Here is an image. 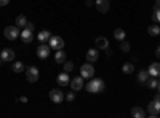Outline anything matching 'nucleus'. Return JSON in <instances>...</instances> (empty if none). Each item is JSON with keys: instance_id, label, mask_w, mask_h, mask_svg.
Returning a JSON list of instances; mask_svg holds the SVG:
<instances>
[{"instance_id": "obj_23", "label": "nucleus", "mask_w": 160, "mask_h": 118, "mask_svg": "<svg viewBox=\"0 0 160 118\" xmlns=\"http://www.w3.org/2000/svg\"><path fill=\"white\" fill-rule=\"evenodd\" d=\"M151 75H149V72L148 70H141L139 73H138V82H141V83H146L148 82V78H149Z\"/></svg>"}, {"instance_id": "obj_17", "label": "nucleus", "mask_w": 160, "mask_h": 118, "mask_svg": "<svg viewBox=\"0 0 160 118\" xmlns=\"http://www.w3.org/2000/svg\"><path fill=\"white\" fill-rule=\"evenodd\" d=\"M50 37H51L50 31H40L38 35H37V38H38V42H40V43H47V42L50 40Z\"/></svg>"}, {"instance_id": "obj_34", "label": "nucleus", "mask_w": 160, "mask_h": 118, "mask_svg": "<svg viewBox=\"0 0 160 118\" xmlns=\"http://www.w3.org/2000/svg\"><path fill=\"white\" fill-rule=\"evenodd\" d=\"M155 54H157V58H160V45H158L157 50H155Z\"/></svg>"}, {"instance_id": "obj_1", "label": "nucleus", "mask_w": 160, "mask_h": 118, "mask_svg": "<svg viewBox=\"0 0 160 118\" xmlns=\"http://www.w3.org/2000/svg\"><path fill=\"white\" fill-rule=\"evenodd\" d=\"M91 82L87 83V91L91 94H98V93H102V91L106 89V83L104 80H101V78H90Z\"/></svg>"}, {"instance_id": "obj_35", "label": "nucleus", "mask_w": 160, "mask_h": 118, "mask_svg": "<svg viewBox=\"0 0 160 118\" xmlns=\"http://www.w3.org/2000/svg\"><path fill=\"white\" fill-rule=\"evenodd\" d=\"M85 3H87V7H91V5H93V2H91V0H87Z\"/></svg>"}, {"instance_id": "obj_4", "label": "nucleus", "mask_w": 160, "mask_h": 118, "mask_svg": "<svg viewBox=\"0 0 160 118\" xmlns=\"http://www.w3.org/2000/svg\"><path fill=\"white\" fill-rule=\"evenodd\" d=\"M48 43H50V48H53V50H62L64 48V40L61 37H58V35H55V37H50V40H48Z\"/></svg>"}, {"instance_id": "obj_27", "label": "nucleus", "mask_w": 160, "mask_h": 118, "mask_svg": "<svg viewBox=\"0 0 160 118\" xmlns=\"http://www.w3.org/2000/svg\"><path fill=\"white\" fill-rule=\"evenodd\" d=\"M148 86L151 88V89H155L157 86H158V82H157V77H152V78H148Z\"/></svg>"}, {"instance_id": "obj_10", "label": "nucleus", "mask_w": 160, "mask_h": 118, "mask_svg": "<svg viewBox=\"0 0 160 118\" xmlns=\"http://www.w3.org/2000/svg\"><path fill=\"white\" fill-rule=\"evenodd\" d=\"M95 5H96L99 13H108L109 8H111V2H109V0H96Z\"/></svg>"}, {"instance_id": "obj_28", "label": "nucleus", "mask_w": 160, "mask_h": 118, "mask_svg": "<svg viewBox=\"0 0 160 118\" xmlns=\"http://www.w3.org/2000/svg\"><path fill=\"white\" fill-rule=\"evenodd\" d=\"M64 72H68V73H71L72 70H74V64L71 62V61H64Z\"/></svg>"}, {"instance_id": "obj_14", "label": "nucleus", "mask_w": 160, "mask_h": 118, "mask_svg": "<svg viewBox=\"0 0 160 118\" xmlns=\"http://www.w3.org/2000/svg\"><path fill=\"white\" fill-rule=\"evenodd\" d=\"M98 58H99V53H98V48H91V50H88L87 51V61L88 62H95V61H98Z\"/></svg>"}, {"instance_id": "obj_30", "label": "nucleus", "mask_w": 160, "mask_h": 118, "mask_svg": "<svg viewBox=\"0 0 160 118\" xmlns=\"http://www.w3.org/2000/svg\"><path fill=\"white\" fill-rule=\"evenodd\" d=\"M66 97H68L69 102H72V101L75 99V94H74V93H68V94H66Z\"/></svg>"}, {"instance_id": "obj_7", "label": "nucleus", "mask_w": 160, "mask_h": 118, "mask_svg": "<svg viewBox=\"0 0 160 118\" xmlns=\"http://www.w3.org/2000/svg\"><path fill=\"white\" fill-rule=\"evenodd\" d=\"M64 93L61 89H51L50 91V99H51V102H55V104H61L62 101H64Z\"/></svg>"}, {"instance_id": "obj_22", "label": "nucleus", "mask_w": 160, "mask_h": 118, "mask_svg": "<svg viewBox=\"0 0 160 118\" xmlns=\"http://www.w3.org/2000/svg\"><path fill=\"white\" fill-rule=\"evenodd\" d=\"M26 24H28V18H26L24 15L16 16V26L18 27H26Z\"/></svg>"}, {"instance_id": "obj_16", "label": "nucleus", "mask_w": 160, "mask_h": 118, "mask_svg": "<svg viewBox=\"0 0 160 118\" xmlns=\"http://www.w3.org/2000/svg\"><path fill=\"white\" fill-rule=\"evenodd\" d=\"M96 48L98 50H108L109 48V42L106 37H98L96 38Z\"/></svg>"}, {"instance_id": "obj_33", "label": "nucleus", "mask_w": 160, "mask_h": 118, "mask_svg": "<svg viewBox=\"0 0 160 118\" xmlns=\"http://www.w3.org/2000/svg\"><path fill=\"white\" fill-rule=\"evenodd\" d=\"M26 27L32 31V29H34V24H32V22H28V24H26Z\"/></svg>"}, {"instance_id": "obj_29", "label": "nucleus", "mask_w": 160, "mask_h": 118, "mask_svg": "<svg viewBox=\"0 0 160 118\" xmlns=\"http://www.w3.org/2000/svg\"><path fill=\"white\" fill-rule=\"evenodd\" d=\"M120 50H122L123 53H128V51H130V43H127L125 40H122V45H120Z\"/></svg>"}, {"instance_id": "obj_32", "label": "nucleus", "mask_w": 160, "mask_h": 118, "mask_svg": "<svg viewBox=\"0 0 160 118\" xmlns=\"http://www.w3.org/2000/svg\"><path fill=\"white\" fill-rule=\"evenodd\" d=\"M19 102H22V104H26V102H28V97H26V96H22V97H19Z\"/></svg>"}, {"instance_id": "obj_19", "label": "nucleus", "mask_w": 160, "mask_h": 118, "mask_svg": "<svg viewBox=\"0 0 160 118\" xmlns=\"http://www.w3.org/2000/svg\"><path fill=\"white\" fill-rule=\"evenodd\" d=\"M131 116H135V118H144L146 116V112L141 107H133L131 109Z\"/></svg>"}, {"instance_id": "obj_13", "label": "nucleus", "mask_w": 160, "mask_h": 118, "mask_svg": "<svg viewBox=\"0 0 160 118\" xmlns=\"http://www.w3.org/2000/svg\"><path fill=\"white\" fill-rule=\"evenodd\" d=\"M58 83H59V86H68L69 83H71V78H69V73L68 72H61L59 75H58Z\"/></svg>"}, {"instance_id": "obj_2", "label": "nucleus", "mask_w": 160, "mask_h": 118, "mask_svg": "<svg viewBox=\"0 0 160 118\" xmlns=\"http://www.w3.org/2000/svg\"><path fill=\"white\" fill-rule=\"evenodd\" d=\"M3 34H5V37L8 38V40H16V38L21 35L18 26H8V27H5Z\"/></svg>"}, {"instance_id": "obj_20", "label": "nucleus", "mask_w": 160, "mask_h": 118, "mask_svg": "<svg viewBox=\"0 0 160 118\" xmlns=\"http://www.w3.org/2000/svg\"><path fill=\"white\" fill-rule=\"evenodd\" d=\"M125 37H127V34H125V31L123 29H115L114 31V38L115 40H118V42H122V40H125Z\"/></svg>"}, {"instance_id": "obj_36", "label": "nucleus", "mask_w": 160, "mask_h": 118, "mask_svg": "<svg viewBox=\"0 0 160 118\" xmlns=\"http://www.w3.org/2000/svg\"><path fill=\"white\" fill-rule=\"evenodd\" d=\"M154 99H155V101H160V93H158V94H155V97H154Z\"/></svg>"}, {"instance_id": "obj_9", "label": "nucleus", "mask_w": 160, "mask_h": 118, "mask_svg": "<svg viewBox=\"0 0 160 118\" xmlns=\"http://www.w3.org/2000/svg\"><path fill=\"white\" fill-rule=\"evenodd\" d=\"M37 56L40 58V59H47L48 56H50V45H45V43H42L38 48H37Z\"/></svg>"}, {"instance_id": "obj_24", "label": "nucleus", "mask_w": 160, "mask_h": 118, "mask_svg": "<svg viewBox=\"0 0 160 118\" xmlns=\"http://www.w3.org/2000/svg\"><path fill=\"white\" fill-rule=\"evenodd\" d=\"M11 69H13V72H16V73H21V72H22V70H24L26 67H24V64H22L21 61H16L15 64H13V67H11Z\"/></svg>"}, {"instance_id": "obj_37", "label": "nucleus", "mask_w": 160, "mask_h": 118, "mask_svg": "<svg viewBox=\"0 0 160 118\" xmlns=\"http://www.w3.org/2000/svg\"><path fill=\"white\" fill-rule=\"evenodd\" d=\"M155 5H158V7H160V0H155Z\"/></svg>"}, {"instance_id": "obj_3", "label": "nucleus", "mask_w": 160, "mask_h": 118, "mask_svg": "<svg viewBox=\"0 0 160 118\" xmlns=\"http://www.w3.org/2000/svg\"><path fill=\"white\" fill-rule=\"evenodd\" d=\"M80 75H82L83 78H93V75H95V67H93V64L91 62H87L83 64L82 67H80Z\"/></svg>"}, {"instance_id": "obj_6", "label": "nucleus", "mask_w": 160, "mask_h": 118, "mask_svg": "<svg viewBox=\"0 0 160 118\" xmlns=\"http://www.w3.org/2000/svg\"><path fill=\"white\" fill-rule=\"evenodd\" d=\"M148 109H149V116H152V118L160 116V101H155L154 99L148 106Z\"/></svg>"}, {"instance_id": "obj_11", "label": "nucleus", "mask_w": 160, "mask_h": 118, "mask_svg": "<svg viewBox=\"0 0 160 118\" xmlns=\"http://www.w3.org/2000/svg\"><path fill=\"white\" fill-rule=\"evenodd\" d=\"M71 88H72V91H80L83 88V77L80 75V77H75L74 80H71Z\"/></svg>"}, {"instance_id": "obj_15", "label": "nucleus", "mask_w": 160, "mask_h": 118, "mask_svg": "<svg viewBox=\"0 0 160 118\" xmlns=\"http://www.w3.org/2000/svg\"><path fill=\"white\" fill-rule=\"evenodd\" d=\"M148 72H149L151 77H158V75H160V62H152V64L149 65Z\"/></svg>"}, {"instance_id": "obj_38", "label": "nucleus", "mask_w": 160, "mask_h": 118, "mask_svg": "<svg viewBox=\"0 0 160 118\" xmlns=\"http://www.w3.org/2000/svg\"><path fill=\"white\" fill-rule=\"evenodd\" d=\"M157 89H158V93H160V82H158V86H157Z\"/></svg>"}, {"instance_id": "obj_25", "label": "nucleus", "mask_w": 160, "mask_h": 118, "mask_svg": "<svg viewBox=\"0 0 160 118\" xmlns=\"http://www.w3.org/2000/svg\"><path fill=\"white\" fill-rule=\"evenodd\" d=\"M122 70H123V73H131L133 70H135V65H133L131 62H125L123 65H122Z\"/></svg>"}, {"instance_id": "obj_26", "label": "nucleus", "mask_w": 160, "mask_h": 118, "mask_svg": "<svg viewBox=\"0 0 160 118\" xmlns=\"http://www.w3.org/2000/svg\"><path fill=\"white\" fill-rule=\"evenodd\" d=\"M152 19H154V22H160V7H158V5H155V7H154Z\"/></svg>"}, {"instance_id": "obj_21", "label": "nucleus", "mask_w": 160, "mask_h": 118, "mask_svg": "<svg viewBox=\"0 0 160 118\" xmlns=\"http://www.w3.org/2000/svg\"><path fill=\"white\" fill-rule=\"evenodd\" d=\"M148 34H149V35H152V37L160 35V27L157 26V22H155V24H152V26H149V27H148Z\"/></svg>"}, {"instance_id": "obj_12", "label": "nucleus", "mask_w": 160, "mask_h": 118, "mask_svg": "<svg viewBox=\"0 0 160 118\" xmlns=\"http://www.w3.org/2000/svg\"><path fill=\"white\" fill-rule=\"evenodd\" d=\"M21 40H22V43H31L32 42V38H34V35H32V31L31 29H28V27H24V31H21Z\"/></svg>"}, {"instance_id": "obj_18", "label": "nucleus", "mask_w": 160, "mask_h": 118, "mask_svg": "<svg viewBox=\"0 0 160 118\" xmlns=\"http://www.w3.org/2000/svg\"><path fill=\"white\" fill-rule=\"evenodd\" d=\"M64 61H66V53H64L62 50H56V53H55V62L64 64Z\"/></svg>"}, {"instance_id": "obj_8", "label": "nucleus", "mask_w": 160, "mask_h": 118, "mask_svg": "<svg viewBox=\"0 0 160 118\" xmlns=\"http://www.w3.org/2000/svg\"><path fill=\"white\" fill-rule=\"evenodd\" d=\"M15 51H13L11 48H3V51L0 53V59H3V62H11L15 61Z\"/></svg>"}, {"instance_id": "obj_5", "label": "nucleus", "mask_w": 160, "mask_h": 118, "mask_svg": "<svg viewBox=\"0 0 160 118\" xmlns=\"http://www.w3.org/2000/svg\"><path fill=\"white\" fill-rule=\"evenodd\" d=\"M38 69L35 67V65H32V67H28V70H26V77H28V82L29 83H35L38 80Z\"/></svg>"}, {"instance_id": "obj_31", "label": "nucleus", "mask_w": 160, "mask_h": 118, "mask_svg": "<svg viewBox=\"0 0 160 118\" xmlns=\"http://www.w3.org/2000/svg\"><path fill=\"white\" fill-rule=\"evenodd\" d=\"M8 2H10V0H0V7H5V5H8Z\"/></svg>"}, {"instance_id": "obj_39", "label": "nucleus", "mask_w": 160, "mask_h": 118, "mask_svg": "<svg viewBox=\"0 0 160 118\" xmlns=\"http://www.w3.org/2000/svg\"><path fill=\"white\" fill-rule=\"evenodd\" d=\"M3 64V59H0V65H2Z\"/></svg>"}]
</instances>
